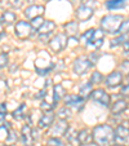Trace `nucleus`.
Wrapping results in <instances>:
<instances>
[{"label":"nucleus","instance_id":"a18cd8bd","mask_svg":"<svg viewBox=\"0 0 129 146\" xmlns=\"http://www.w3.org/2000/svg\"><path fill=\"white\" fill-rule=\"evenodd\" d=\"M45 1H48V0H45Z\"/></svg>","mask_w":129,"mask_h":146},{"label":"nucleus","instance_id":"cd10ccee","mask_svg":"<svg viewBox=\"0 0 129 146\" xmlns=\"http://www.w3.org/2000/svg\"><path fill=\"white\" fill-rule=\"evenodd\" d=\"M43 22H44V18H43V16H39V17H35V18L31 19V27H32V30H38L39 27H40L41 25H43Z\"/></svg>","mask_w":129,"mask_h":146},{"label":"nucleus","instance_id":"a19ab883","mask_svg":"<svg viewBox=\"0 0 129 146\" xmlns=\"http://www.w3.org/2000/svg\"><path fill=\"white\" fill-rule=\"evenodd\" d=\"M26 1H28V3H34L35 0H26Z\"/></svg>","mask_w":129,"mask_h":146},{"label":"nucleus","instance_id":"4468645a","mask_svg":"<svg viewBox=\"0 0 129 146\" xmlns=\"http://www.w3.org/2000/svg\"><path fill=\"white\" fill-rule=\"evenodd\" d=\"M54 114H53V111H48V113H45L44 115L40 118V120H39V128L40 129H45V128L50 127L53 124V121H54Z\"/></svg>","mask_w":129,"mask_h":146},{"label":"nucleus","instance_id":"c9c22d12","mask_svg":"<svg viewBox=\"0 0 129 146\" xmlns=\"http://www.w3.org/2000/svg\"><path fill=\"white\" fill-rule=\"evenodd\" d=\"M121 94H123V96H125V97L128 96V86H126V84L123 87V88H121Z\"/></svg>","mask_w":129,"mask_h":146},{"label":"nucleus","instance_id":"393cba45","mask_svg":"<svg viewBox=\"0 0 129 146\" xmlns=\"http://www.w3.org/2000/svg\"><path fill=\"white\" fill-rule=\"evenodd\" d=\"M94 34H96V30L94 29H91V30H88L87 33H84L81 35V41L84 43L85 45H88L89 43H91V40L94 38Z\"/></svg>","mask_w":129,"mask_h":146},{"label":"nucleus","instance_id":"e433bc0d","mask_svg":"<svg viewBox=\"0 0 129 146\" xmlns=\"http://www.w3.org/2000/svg\"><path fill=\"white\" fill-rule=\"evenodd\" d=\"M4 119H5V114H4V113H0V124L4 121Z\"/></svg>","mask_w":129,"mask_h":146},{"label":"nucleus","instance_id":"6ab92c4d","mask_svg":"<svg viewBox=\"0 0 129 146\" xmlns=\"http://www.w3.org/2000/svg\"><path fill=\"white\" fill-rule=\"evenodd\" d=\"M126 108H128V104H126L125 100H119L114 104L111 113H112V115H120L121 113H124L126 110Z\"/></svg>","mask_w":129,"mask_h":146},{"label":"nucleus","instance_id":"9b49d317","mask_svg":"<svg viewBox=\"0 0 129 146\" xmlns=\"http://www.w3.org/2000/svg\"><path fill=\"white\" fill-rule=\"evenodd\" d=\"M21 136H22V142L25 143V146H32L34 141H35V136H34V131L32 128L26 124L22 127V131H21Z\"/></svg>","mask_w":129,"mask_h":146},{"label":"nucleus","instance_id":"1a4fd4ad","mask_svg":"<svg viewBox=\"0 0 129 146\" xmlns=\"http://www.w3.org/2000/svg\"><path fill=\"white\" fill-rule=\"evenodd\" d=\"M91 97H92V100H93V101L101 104V105L105 106V108H108V106H110V96H108V94H107V92L103 91V89L98 88V89L92 91Z\"/></svg>","mask_w":129,"mask_h":146},{"label":"nucleus","instance_id":"c03bdc74","mask_svg":"<svg viewBox=\"0 0 129 146\" xmlns=\"http://www.w3.org/2000/svg\"><path fill=\"white\" fill-rule=\"evenodd\" d=\"M0 146H8V145H0Z\"/></svg>","mask_w":129,"mask_h":146},{"label":"nucleus","instance_id":"2f4dec72","mask_svg":"<svg viewBox=\"0 0 129 146\" xmlns=\"http://www.w3.org/2000/svg\"><path fill=\"white\" fill-rule=\"evenodd\" d=\"M7 65H8V54L7 53H1L0 54V69H4Z\"/></svg>","mask_w":129,"mask_h":146},{"label":"nucleus","instance_id":"72a5a7b5","mask_svg":"<svg viewBox=\"0 0 129 146\" xmlns=\"http://www.w3.org/2000/svg\"><path fill=\"white\" fill-rule=\"evenodd\" d=\"M40 108L43 109L44 111H47V113H48V111H52L53 110L52 105H49L47 101H43V102H41V104H40Z\"/></svg>","mask_w":129,"mask_h":146},{"label":"nucleus","instance_id":"412c9836","mask_svg":"<svg viewBox=\"0 0 129 146\" xmlns=\"http://www.w3.org/2000/svg\"><path fill=\"white\" fill-rule=\"evenodd\" d=\"M0 21H1V23H4V25H12V23L16 21V14L11 11H5L1 14V17H0Z\"/></svg>","mask_w":129,"mask_h":146},{"label":"nucleus","instance_id":"6e6552de","mask_svg":"<svg viewBox=\"0 0 129 146\" xmlns=\"http://www.w3.org/2000/svg\"><path fill=\"white\" fill-rule=\"evenodd\" d=\"M84 98H81L77 94H67L65 97V105L69 109H74L76 111H80L84 108Z\"/></svg>","mask_w":129,"mask_h":146},{"label":"nucleus","instance_id":"bb28decb","mask_svg":"<svg viewBox=\"0 0 129 146\" xmlns=\"http://www.w3.org/2000/svg\"><path fill=\"white\" fill-rule=\"evenodd\" d=\"M125 41H128V34L120 35L118 39L112 40V41H111V44H110V47H111V48H115V47H118V45H120L121 43H125Z\"/></svg>","mask_w":129,"mask_h":146},{"label":"nucleus","instance_id":"f3484780","mask_svg":"<svg viewBox=\"0 0 129 146\" xmlns=\"http://www.w3.org/2000/svg\"><path fill=\"white\" fill-rule=\"evenodd\" d=\"M128 4V0H107L106 8L108 11H116V9H124Z\"/></svg>","mask_w":129,"mask_h":146},{"label":"nucleus","instance_id":"f03ea898","mask_svg":"<svg viewBox=\"0 0 129 146\" xmlns=\"http://www.w3.org/2000/svg\"><path fill=\"white\" fill-rule=\"evenodd\" d=\"M124 22V17L120 14H108L101 19L102 31L107 34H118L121 23Z\"/></svg>","mask_w":129,"mask_h":146},{"label":"nucleus","instance_id":"423d86ee","mask_svg":"<svg viewBox=\"0 0 129 146\" xmlns=\"http://www.w3.org/2000/svg\"><path fill=\"white\" fill-rule=\"evenodd\" d=\"M128 121H125V124L118 125L115 131H114V141L118 142V145H126L128 143Z\"/></svg>","mask_w":129,"mask_h":146},{"label":"nucleus","instance_id":"c756f323","mask_svg":"<svg viewBox=\"0 0 129 146\" xmlns=\"http://www.w3.org/2000/svg\"><path fill=\"white\" fill-rule=\"evenodd\" d=\"M102 80H103V76H102L101 72L94 71L91 76V84H99Z\"/></svg>","mask_w":129,"mask_h":146},{"label":"nucleus","instance_id":"7c9ffc66","mask_svg":"<svg viewBox=\"0 0 129 146\" xmlns=\"http://www.w3.org/2000/svg\"><path fill=\"white\" fill-rule=\"evenodd\" d=\"M48 146H65V143L62 142V140H61L60 137H50L49 140H48Z\"/></svg>","mask_w":129,"mask_h":146},{"label":"nucleus","instance_id":"39448f33","mask_svg":"<svg viewBox=\"0 0 129 146\" xmlns=\"http://www.w3.org/2000/svg\"><path fill=\"white\" fill-rule=\"evenodd\" d=\"M92 66H93V65H92V62L89 61V58L81 56V57H77L76 60L74 61V66H72V69H74L75 74L84 75Z\"/></svg>","mask_w":129,"mask_h":146},{"label":"nucleus","instance_id":"58836bf2","mask_svg":"<svg viewBox=\"0 0 129 146\" xmlns=\"http://www.w3.org/2000/svg\"><path fill=\"white\" fill-rule=\"evenodd\" d=\"M70 1H71L72 4H75V3H80V1H81V0H70Z\"/></svg>","mask_w":129,"mask_h":146},{"label":"nucleus","instance_id":"0eeeda50","mask_svg":"<svg viewBox=\"0 0 129 146\" xmlns=\"http://www.w3.org/2000/svg\"><path fill=\"white\" fill-rule=\"evenodd\" d=\"M14 31H16L17 38L25 40V39H28L31 36V34H32V27H31V25L28 22H26V21H19V22L16 23Z\"/></svg>","mask_w":129,"mask_h":146},{"label":"nucleus","instance_id":"c85d7f7f","mask_svg":"<svg viewBox=\"0 0 129 146\" xmlns=\"http://www.w3.org/2000/svg\"><path fill=\"white\" fill-rule=\"evenodd\" d=\"M71 111H70V109L69 108H62L60 111H58V116H60L62 120H66V119H69V118H71Z\"/></svg>","mask_w":129,"mask_h":146},{"label":"nucleus","instance_id":"2eb2a0df","mask_svg":"<svg viewBox=\"0 0 129 146\" xmlns=\"http://www.w3.org/2000/svg\"><path fill=\"white\" fill-rule=\"evenodd\" d=\"M56 30V23L53 21H44L43 25L38 29L39 36H44V35H52V33Z\"/></svg>","mask_w":129,"mask_h":146},{"label":"nucleus","instance_id":"5701e85b","mask_svg":"<svg viewBox=\"0 0 129 146\" xmlns=\"http://www.w3.org/2000/svg\"><path fill=\"white\" fill-rule=\"evenodd\" d=\"M26 110H27V108H26L25 104H21V106H18L17 108V110L13 111V118L17 119V120H21V119H25L26 118Z\"/></svg>","mask_w":129,"mask_h":146},{"label":"nucleus","instance_id":"a878e982","mask_svg":"<svg viewBox=\"0 0 129 146\" xmlns=\"http://www.w3.org/2000/svg\"><path fill=\"white\" fill-rule=\"evenodd\" d=\"M8 137H5V141H7V145H13V143L17 142V133L14 132L13 129L9 128L8 129Z\"/></svg>","mask_w":129,"mask_h":146},{"label":"nucleus","instance_id":"37998d69","mask_svg":"<svg viewBox=\"0 0 129 146\" xmlns=\"http://www.w3.org/2000/svg\"><path fill=\"white\" fill-rule=\"evenodd\" d=\"M112 146H121V145H112Z\"/></svg>","mask_w":129,"mask_h":146},{"label":"nucleus","instance_id":"b1692460","mask_svg":"<svg viewBox=\"0 0 129 146\" xmlns=\"http://www.w3.org/2000/svg\"><path fill=\"white\" fill-rule=\"evenodd\" d=\"M77 30H79V25H77L75 21H70V22H67L66 25H65V31H66L69 35H76Z\"/></svg>","mask_w":129,"mask_h":146},{"label":"nucleus","instance_id":"4c0bfd02","mask_svg":"<svg viewBox=\"0 0 129 146\" xmlns=\"http://www.w3.org/2000/svg\"><path fill=\"white\" fill-rule=\"evenodd\" d=\"M0 108H1V111H0V113L5 114V104H1V106H0Z\"/></svg>","mask_w":129,"mask_h":146},{"label":"nucleus","instance_id":"f257e3e1","mask_svg":"<svg viewBox=\"0 0 129 146\" xmlns=\"http://www.w3.org/2000/svg\"><path fill=\"white\" fill-rule=\"evenodd\" d=\"M92 141L97 146H108L114 142V128L108 124H99L93 128Z\"/></svg>","mask_w":129,"mask_h":146},{"label":"nucleus","instance_id":"9d476101","mask_svg":"<svg viewBox=\"0 0 129 146\" xmlns=\"http://www.w3.org/2000/svg\"><path fill=\"white\" fill-rule=\"evenodd\" d=\"M67 129H69V124H67V121L60 119L58 121H56V123L53 124L52 129H50V135H52L53 137H60V136L65 135V133L67 132Z\"/></svg>","mask_w":129,"mask_h":146},{"label":"nucleus","instance_id":"f704fd0d","mask_svg":"<svg viewBox=\"0 0 129 146\" xmlns=\"http://www.w3.org/2000/svg\"><path fill=\"white\" fill-rule=\"evenodd\" d=\"M67 138H69V141L72 143V142L75 141V138H76V132H75L74 129L70 131V133H69V136H67Z\"/></svg>","mask_w":129,"mask_h":146},{"label":"nucleus","instance_id":"473e14b6","mask_svg":"<svg viewBox=\"0 0 129 146\" xmlns=\"http://www.w3.org/2000/svg\"><path fill=\"white\" fill-rule=\"evenodd\" d=\"M8 4L12 8H21L23 4V0H8Z\"/></svg>","mask_w":129,"mask_h":146},{"label":"nucleus","instance_id":"4be33fe9","mask_svg":"<svg viewBox=\"0 0 129 146\" xmlns=\"http://www.w3.org/2000/svg\"><path fill=\"white\" fill-rule=\"evenodd\" d=\"M92 91H93V86H92L91 83H85V84H83L79 88V96L85 100L87 97L91 96Z\"/></svg>","mask_w":129,"mask_h":146},{"label":"nucleus","instance_id":"dca6fc26","mask_svg":"<svg viewBox=\"0 0 129 146\" xmlns=\"http://www.w3.org/2000/svg\"><path fill=\"white\" fill-rule=\"evenodd\" d=\"M65 94H66V91H65V88H63L61 84H57V86H54V88H53V108H56V105H57L58 102L62 100V97H65Z\"/></svg>","mask_w":129,"mask_h":146},{"label":"nucleus","instance_id":"79ce46f5","mask_svg":"<svg viewBox=\"0 0 129 146\" xmlns=\"http://www.w3.org/2000/svg\"><path fill=\"white\" fill-rule=\"evenodd\" d=\"M0 33H3V29H1V25H0Z\"/></svg>","mask_w":129,"mask_h":146},{"label":"nucleus","instance_id":"ea45409f","mask_svg":"<svg viewBox=\"0 0 129 146\" xmlns=\"http://www.w3.org/2000/svg\"><path fill=\"white\" fill-rule=\"evenodd\" d=\"M4 36V33H0V40H1V38Z\"/></svg>","mask_w":129,"mask_h":146},{"label":"nucleus","instance_id":"7ed1b4c3","mask_svg":"<svg viewBox=\"0 0 129 146\" xmlns=\"http://www.w3.org/2000/svg\"><path fill=\"white\" fill-rule=\"evenodd\" d=\"M94 7H96V1L94 0H88L84 4L76 9V17L80 21H88L92 16L94 14Z\"/></svg>","mask_w":129,"mask_h":146},{"label":"nucleus","instance_id":"f8f14e48","mask_svg":"<svg viewBox=\"0 0 129 146\" xmlns=\"http://www.w3.org/2000/svg\"><path fill=\"white\" fill-rule=\"evenodd\" d=\"M121 82H123V75L119 71L111 72V74L106 78V80H105V83H106V86L108 87V88H115V87L120 86Z\"/></svg>","mask_w":129,"mask_h":146},{"label":"nucleus","instance_id":"ddd939ff","mask_svg":"<svg viewBox=\"0 0 129 146\" xmlns=\"http://www.w3.org/2000/svg\"><path fill=\"white\" fill-rule=\"evenodd\" d=\"M44 11H45V8L43 5H30L28 8L25 9V16L27 17L28 19H32V18H35V17L43 16Z\"/></svg>","mask_w":129,"mask_h":146},{"label":"nucleus","instance_id":"a211bd4d","mask_svg":"<svg viewBox=\"0 0 129 146\" xmlns=\"http://www.w3.org/2000/svg\"><path fill=\"white\" fill-rule=\"evenodd\" d=\"M103 40H105V36H103V31L102 30H96V34H94V38L91 40L88 45L93 47L94 49H98V48L102 47L103 44Z\"/></svg>","mask_w":129,"mask_h":146},{"label":"nucleus","instance_id":"20e7f679","mask_svg":"<svg viewBox=\"0 0 129 146\" xmlns=\"http://www.w3.org/2000/svg\"><path fill=\"white\" fill-rule=\"evenodd\" d=\"M48 43H49V47L53 52L60 53L61 50H63L67 45V35L61 33V34H58V35H56L54 38H53L52 40H49Z\"/></svg>","mask_w":129,"mask_h":146},{"label":"nucleus","instance_id":"aec40b11","mask_svg":"<svg viewBox=\"0 0 129 146\" xmlns=\"http://www.w3.org/2000/svg\"><path fill=\"white\" fill-rule=\"evenodd\" d=\"M76 138H77V141H79L80 145H88V143L92 142V136H91V133H89L88 129L80 131V132L77 133Z\"/></svg>","mask_w":129,"mask_h":146}]
</instances>
